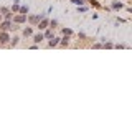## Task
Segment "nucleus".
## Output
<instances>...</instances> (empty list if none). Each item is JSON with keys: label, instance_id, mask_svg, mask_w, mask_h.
<instances>
[{"label": "nucleus", "instance_id": "f257e3e1", "mask_svg": "<svg viewBox=\"0 0 132 132\" xmlns=\"http://www.w3.org/2000/svg\"><path fill=\"white\" fill-rule=\"evenodd\" d=\"M43 17H45V13H37V15L27 17V20H28V22L31 23V25H33V27H37V25H38V22H40V20L43 18Z\"/></svg>", "mask_w": 132, "mask_h": 132}, {"label": "nucleus", "instance_id": "f03ea898", "mask_svg": "<svg viewBox=\"0 0 132 132\" xmlns=\"http://www.w3.org/2000/svg\"><path fill=\"white\" fill-rule=\"evenodd\" d=\"M8 41H10V33L0 30V45H7Z\"/></svg>", "mask_w": 132, "mask_h": 132}, {"label": "nucleus", "instance_id": "7ed1b4c3", "mask_svg": "<svg viewBox=\"0 0 132 132\" xmlns=\"http://www.w3.org/2000/svg\"><path fill=\"white\" fill-rule=\"evenodd\" d=\"M0 30H2V31H8V30H12V20H3V22L0 23Z\"/></svg>", "mask_w": 132, "mask_h": 132}, {"label": "nucleus", "instance_id": "20e7f679", "mask_svg": "<svg viewBox=\"0 0 132 132\" xmlns=\"http://www.w3.org/2000/svg\"><path fill=\"white\" fill-rule=\"evenodd\" d=\"M48 25H50V18H46V17H43V18L38 22V28L40 30H45V28H48Z\"/></svg>", "mask_w": 132, "mask_h": 132}, {"label": "nucleus", "instance_id": "39448f33", "mask_svg": "<svg viewBox=\"0 0 132 132\" xmlns=\"http://www.w3.org/2000/svg\"><path fill=\"white\" fill-rule=\"evenodd\" d=\"M25 22H27V15H23V13H20V15H17V17L13 18V23H17V25L25 23Z\"/></svg>", "mask_w": 132, "mask_h": 132}, {"label": "nucleus", "instance_id": "423d86ee", "mask_svg": "<svg viewBox=\"0 0 132 132\" xmlns=\"http://www.w3.org/2000/svg\"><path fill=\"white\" fill-rule=\"evenodd\" d=\"M59 45V38L58 37H53V38H50V41H48V46L50 48H53V46H58Z\"/></svg>", "mask_w": 132, "mask_h": 132}, {"label": "nucleus", "instance_id": "0eeeda50", "mask_svg": "<svg viewBox=\"0 0 132 132\" xmlns=\"http://www.w3.org/2000/svg\"><path fill=\"white\" fill-rule=\"evenodd\" d=\"M31 37H33V41H35V43H41V40H45V37H43V33H37V35H31Z\"/></svg>", "mask_w": 132, "mask_h": 132}, {"label": "nucleus", "instance_id": "6e6552de", "mask_svg": "<svg viewBox=\"0 0 132 132\" xmlns=\"http://www.w3.org/2000/svg\"><path fill=\"white\" fill-rule=\"evenodd\" d=\"M122 7H124V5L121 3V2H117V0H114V2H112V7H111V8H112V10H121Z\"/></svg>", "mask_w": 132, "mask_h": 132}, {"label": "nucleus", "instance_id": "1a4fd4ad", "mask_svg": "<svg viewBox=\"0 0 132 132\" xmlns=\"http://www.w3.org/2000/svg\"><path fill=\"white\" fill-rule=\"evenodd\" d=\"M68 43H69V37H68V35H65L63 38H59V45H61V46H66Z\"/></svg>", "mask_w": 132, "mask_h": 132}, {"label": "nucleus", "instance_id": "9d476101", "mask_svg": "<svg viewBox=\"0 0 132 132\" xmlns=\"http://www.w3.org/2000/svg\"><path fill=\"white\" fill-rule=\"evenodd\" d=\"M31 35H33V28L31 27H27L23 30V37H31Z\"/></svg>", "mask_w": 132, "mask_h": 132}, {"label": "nucleus", "instance_id": "9b49d317", "mask_svg": "<svg viewBox=\"0 0 132 132\" xmlns=\"http://www.w3.org/2000/svg\"><path fill=\"white\" fill-rule=\"evenodd\" d=\"M56 27H58V20H50V25H48V28L55 30Z\"/></svg>", "mask_w": 132, "mask_h": 132}, {"label": "nucleus", "instance_id": "f8f14e48", "mask_svg": "<svg viewBox=\"0 0 132 132\" xmlns=\"http://www.w3.org/2000/svg\"><path fill=\"white\" fill-rule=\"evenodd\" d=\"M18 41H20V37H13V38H10V45H12V46L18 45Z\"/></svg>", "mask_w": 132, "mask_h": 132}, {"label": "nucleus", "instance_id": "ddd939ff", "mask_svg": "<svg viewBox=\"0 0 132 132\" xmlns=\"http://www.w3.org/2000/svg\"><path fill=\"white\" fill-rule=\"evenodd\" d=\"M43 37H45V38H48V40H50V38H53V30H51V28H50V30H46V31L43 33Z\"/></svg>", "mask_w": 132, "mask_h": 132}, {"label": "nucleus", "instance_id": "4468645a", "mask_svg": "<svg viewBox=\"0 0 132 132\" xmlns=\"http://www.w3.org/2000/svg\"><path fill=\"white\" fill-rule=\"evenodd\" d=\"M61 31H63V35H68V37H71V35H73V30H71V28H63Z\"/></svg>", "mask_w": 132, "mask_h": 132}, {"label": "nucleus", "instance_id": "2eb2a0df", "mask_svg": "<svg viewBox=\"0 0 132 132\" xmlns=\"http://www.w3.org/2000/svg\"><path fill=\"white\" fill-rule=\"evenodd\" d=\"M10 10H12L13 13H17V12L20 10V5H18V3H13V5H12V8H10Z\"/></svg>", "mask_w": 132, "mask_h": 132}, {"label": "nucleus", "instance_id": "dca6fc26", "mask_svg": "<svg viewBox=\"0 0 132 132\" xmlns=\"http://www.w3.org/2000/svg\"><path fill=\"white\" fill-rule=\"evenodd\" d=\"M8 12H10L8 7H0V13H2V15H5V13H8Z\"/></svg>", "mask_w": 132, "mask_h": 132}, {"label": "nucleus", "instance_id": "f3484780", "mask_svg": "<svg viewBox=\"0 0 132 132\" xmlns=\"http://www.w3.org/2000/svg\"><path fill=\"white\" fill-rule=\"evenodd\" d=\"M71 2H73L74 5H78V7H79V5H84V2H86V0H71Z\"/></svg>", "mask_w": 132, "mask_h": 132}, {"label": "nucleus", "instance_id": "a211bd4d", "mask_svg": "<svg viewBox=\"0 0 132 132\" xmlns=\"http://www.w3.org/2000/svg\"><path fill=\"white\" fill-rule=\"evenodd\" d=\"M18 12H20V13H23V15H27V13H28V7H20Z\"/></svg>", "mask_w": 132, "mask_h": 132}, {"label": "nucleus", "instance_id": "6ab92c4d", "mask_svg": "<svg viewBox=\"0 0 132 132\" xmlns=\"http://www.w3.org/2000/svg\"><path fill=\"white\" fill-rule=\"evenodd\" d=\"M0 20H2V13H0Z\"/></svg>", "mask_w": 132, "mask_h": 132}]
</instances>
